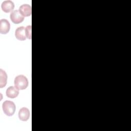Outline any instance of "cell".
Masks as SVG:
<instances>
[{"label":"cell","mask_w":131,"mask_h":131,"mask_svg":"<svg viewBox=\"0 0 131 131\" xmlns=\"http://www.w3.org/2000/svg\"><path fill=\"white\" fill-rule=\"evenodd\" d=\"M28 79L23 75L17 76L14 79V85L18 90H24L28 86Z\"/></svg>","instance_id":"cell-1"},{"label":"cell","mask_w":131,"mask_h":131,"mask_svg":"<svg viewBox=\"0 0 131 131\" xmlns=\"http://www.w3.org/2000/svg\"><path fill=\"white\" fill-rule=\"evenodd\" d=\"M2 107L4 113L8 116L13 115L16 110V106L14 103L9 100L4 101L3 103Z\"/></svg>","instance_id":"cell-2"},{"label":"cell","mask_w":131,"mask_h":131,"mask_svg":"<svg viewBox=\"0 0 131 131\" xmlns=\"http://www.w3.org/2000/svg\"><path fill=\"white\" fill-rule=\"evenodd\" d=\"M11 20L15 24L21 23L24 19V16L20 13L19 10H14L10 14Z\"/></svg>","instance_id":"cell-3"},{"label":"cell","mask_w":131,"mask_h":131,"mask_svg":"<svg viewBox=\"0 0 131 131\" xmlns=\"http://www.w3.org/2000/svg\"><path fill=\"white\" fill-rule=\"evenodd\" d=\"M2 10L5 13H9L12 12L14 8V3L10 0L4 1L1 5Z\"/></svg>","instance_id":"cell-4"},{"label":"cell","mask_w":131,"mask_h":131,"mask_svg":"<svg viewBox=\"0 0 131 131\" xmlns=\"http://www.w3.org/2000/svg\"><path fill=\"white\" fill-rule=\"evenodd\" d=\"M10 29V24L6 19H2L0 20V33L2 34H7Z\"/></svg>","instance_id":"cell-5"},{"label":"cell","mask_w":131,"mask_h":131,"mask_svg":"<svg viewBox=\"0 0 131 131\" xmlns=\"http://www.w3.org/2000/svg\"><path fill=\"white\" fill-rule=\"evenodd\" d=\"M30 111L27 107H23L21 108L18 112V117L20 120L23 121H27L30 117Z\"/></svg>","instance_id":"cell-6"},{"label":"cell","mask_w":131,"mask_h":131,"mask_svg":"<svg viewBox=\"0 0 131 131\" xmlns=\"http://www.w3.org/2000/svg\"><path fill=\"white\" fill-rule=\"evenodd\" d=\"M26 28L19 27L17 28L15 32V37L19 40H25L27 38L26 35Z\"/></svg>","instance_id":"cell-7"},{"label":"cell","mask_w":131,"mask_h":131,"mask_svg":"<svg viewBox=\"0 0 131 131\" xmlns=\"http://www.w3.org/2000/svg\"><path fill=\"white\" fill-rule=\"evenodd\" d=\"M18 10L24 17L30 16L31 15V7L28 4H23L21 5L19 8Z\"/></svg>","instance_id":"cell-8"},{"label":"cell","mask_w":131,"mask_h":131,"mask_svg":"<svg viewBox=\"0 0 131 131\" xmlns=\"http://www.w3.org/2000/svg\"><path fill=\"white\" fill-rule=\"evenodd\" d=\"M6 96L10 98H15L19 94V90L15 86H9L6 90Z\"/></svg>","instance_id":"cell-9"},{"label":"cell","mask_w":131,"mask_h":131,"mask_svg":"<svg viewBox=\"0 0 131 131\" xmlns=\"http://www.w3.org/2000/svg\"><path fill=\"white\" fill-rule=\"evenodd\" d=\"M7 82V74L6 72L0 69V88H3L5 87Z\"/></svg>","instance_id":"cell-10"},{"label":"cell","mask_w":131,"mask_h":131,"mask_svg":"<svg viewBox=\"0 0 131 131\" xmlns=\"http://www.w3.org/2000/svg\"><path fill=\"white\" fill-rule=\"evenodd\" d=\"M31 30L32 27L31 25H28L26 27V37L29 39H31L32 36H31Z\"/></svg>","instance_id":"cell-11"}]
</instances>
